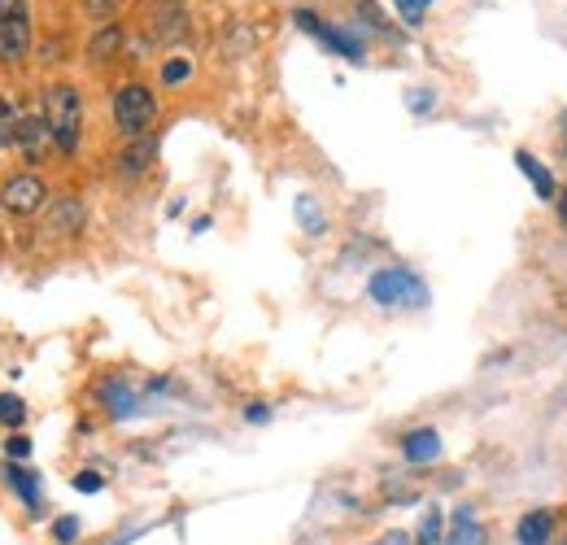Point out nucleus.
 Segmentation results:
<instances>
[{
  "label": "nucleus",
  "instance_id": "nucleus-22",
  "mask_svg": "<svg viewBox=\"0 0 567 545\" xmlns=\"http://www.w3.org/2000/svg\"><path fill=\"white\" fill-rule=\"evenodd\" d=\"M297 214H301V223H306L310 232H323V218H319V210H315V201H310V197H301Z\"/></svg>",
  "mask_w": 567,
  "mask_h": 545
},
{
  "label": "nucleus",
  "instance_id": "nucleus-18",
  "mask_svg": "<svg viewBox=\"0 0 567 545\" xmlns=\"http://www.w3.org/2000/svg\"><path fill=\"white\" fill-rule=\"evenodd\" d=\"M22 415H27V406H22V397H14V393H5V397H0V423H5V428H18Z\"/></svg>",
  "mask_w": 567,
  "mask_h": 545
},
{
  "label": "nucleus",
  "instance_id": "nucleus-4",
  "mask_svg": "<svg viewBox=\"0 0 567 545\" xmlns=\"http://www.w3.org/2000/svg\"><path fill=\"white\" fill-rule=\"evenodd\" d=\"M31 48L27 14H0V62H22Z\"/></svg>",
  "mask_w": 567,
  "mask_h": 545
},
{
  "label": "nucleus",
  "instance_id": "nucleus-3",
  "mask_svg": "<svg viewBox=\"0 0 567 545\" xmlns=\"http://www.w3.org/2000/svg\"><path fill=\"white\" fill-rule=\"evenodd\" d=\"M371 301H380V306H397V301H424V284L415 280L410 271L402 266H393V271H380L371 275Z\"/></svg>",
  "mask_w": 567,
  "mask_h": 545
},
{
  "label": "nucleus",
  "instance_id": "nucleus-13",
  "mask_svg": "<svg viewBox=\"0 0 567 545\" xmlns=\"http://www.w3.org/2000/svg\"><path fill=\"white\" fill-rule=\"evenodd\" d=\"M319 40L328 44V48H336L341 57H349V62H363V40H358V35H349L341 27H323Z\"/></svg>",
  "mask_w": 567,
  "mask_h": 545
},
{
  "label": "nucleus",
  "instance_id": "nucleus-24",
  "mask_svg": "<svg viewBox=\"0 0 567 545\" xmlns=\"http://www.w3.org/2000/svg\"><path fill=\"white\" fill-rule=\"evenodd\" d=\"M432 5V0H397V9H402L406 22H424V9Z\"/></svg>",
  "mask_w": 567,
  "mask_h": 545
},
{
  "label": "nucleus",
  "instance_id": "nucleus-14",
  "mask_svg": "<svg viewBox=\"0 0 567 545\" xmlns=\"http://www.w3.org/2000/svg\"><path fill=\"white\" fill-rule=\"evenodd\" d=\"M83 223V205L79 201H57V214H53V232H79Z\"/></svg>",
  "mask_w": 567,
  "mask_h": 545
},
{
  "label": "nucleus",
  "instance_id": "nucleus-26",
  "mask_svg": "<svg viewBox=\"0 0 567 545\" xmlns=\"http://www.w3.org/2000/svg\"><path fill=\"white\" fill-rule=\"evenodd\" d=\"M293 18H297V27H301V31H310V35H323V22H319L315 14H310V9H297Z\"/></svg>",
  "mask_w": 567,
  "mask_h": 545
},
{
  "label": "nucleus",
  "instance_id": "nucleus-17",
  "mask_svg": "<svg viewBox=\"0 0 567 545\" xmlns=\"http://www.w3.org/2000/svg\"><path fill=\"white\" fill-rule=\"evenodd\" d=\"M18 109H14V101H5L0 96V144H14V136H18Z\"/></svg>",
  "mask_w": 567,
  "mask_h": 545
},
{
  "label": "nucleus",
  "instance_id": "nucleus-23",
  "mask_svg": "<svg viewBox=\"0 0 567 545\" xmlns=\"http://www.w3.org/2000/svg\"><path fill=\"white\" fill-rule=\"evenodd\" d=\"M188 70H192V66L184 62V57H175V62H166V66H162V83H184V79H188Z\"/></svg>",
  "mask_w": 567,
  "mask_h": 545
},
{
  "label": "nucleus",
  "instance_id": "nucleus-6",
  "mask_svg": "<svg viewBox=\"0 0 567 545\" xmlns=\"http://www.w3.org/2000/svg\"><path fill=\"white\" fill-rule=\"evenodd\" d=\"M14 144L35 162V157H44V153H48V144H53V131H48L44 118H22Z\"/></svg>",
  "mask_w": 567,
  "mask_h": 545
},
{
  "label": "nucleus",
  "instance_id": "nucleus-34",
  "mask_svg": "<svg viewBox=\"0 0 567 545\" xmlns=\"http://www.w3.org/2000/svg\"><path fill=\"white\" fill-rule=\"evenodd\" d=\"M171 5H175V0H171Z\"/></svg>",
  "mask_w": 567,
  "mask_h": 545
},
{
  "label": "nucleus",
  "instance_id": "nucleus-33",
  "mask_svg": "<svg viewBox=\"0 0 567 545\" xmlns=\"http://www.w3.org/2000/svg\"><path fill=\"white\" fill-rule=\"evenodd\" d=\"M559 214H563V223H567V192H563V197H559Z\"/></svg>",
  "mask_w": 567,
  "mask_h": 545
},
{
  "label": "nucleus",
  "instance_id": "nucleus-1",
  "mask_svg": "<svg viewBox=\"0 0 567 545\" xmlns=\"http://www.w3.org/2000/svg\"><path fill=\"white\" fill-rule=\"evenodd\" d=\"M44 123L53 131V144L62 153L79 149V127H83V101L70 83H53L44 92Z\"/></svg>",
  "mask_w": 567,
  "mask_h": 545
},
{
  "label": "nucleus",
  "instance_id": "nucleus-12",
  "mask_svg": "<svg viewBox=\"0 0 567 545\" xmlns=\"http://www.w3.org/2000/svg\"><path fill=\"white\" fill-rule=\"evenodd\" d=\"M118 48H123V27H118V22H110L105 31H96V35H92L88 57H92V62H110Z\"/></svg>",
  "mask_w": 567,
  "mask_h": 545
},
{
  "label": "nucleus",
  "instance_id": "nucleus-15",
  "mask_svg": "<svg viewBox=\"0 0 567 545\" xmlns=\"http://www.w3.org/2000/svg\"><path fill=\"white\" fill-rule=\"evenodd\" d=\"M5 480H9V484H14V489L22 493V502L35 506V498H40V489H35V476H31L27 467H14V463H9V467H5Z\"/></svg>",
  "mask_w": 567,
  "mask_h": 545
},
{
  "label": "nucleus",
  "instance_id": "nucleus-9",
  "mask_svg": "<svg viewBox=\"0 0 567 545\" xmlns=\"http://www.w3.org/2000/svg\"><path fill=\"white\" fill-rule=\"evenodd\" d=\"M402 450H406L410 463H432V458L441 454V436L432 428H419V432H410L402 441Z\"/></svg>",
  "mask_w": 567,
  "mask_h": 545
},
{
  "label": "nucleus",
  "instance_id": "nucleus-32",
  "mask_svg": "<svg viewBox=\"0 0 567 545\" xmlns=\"http://www.w3.org/2000/svg\"><path fill=\"white\" fill-rule=\"evenodd\" d=\"M410 105H415V109H428V105H432V96H428V92H419V96H410Z\"/></svg>",
  "mask_w": 567,
  "mask_h": 545
},
{
  "label": "nucleus",
  "instance_id": "nucleus-25",
  "mask_svg": "<svg viewBox=\"0 0 567 545\" xmlns=\"http://www.w3.org/2000/svg\"><path fill=\"white\" fill-rule=\"evenodd\" d=\"M101 476H96V471H79V476H75V489L79 493H101Z\"/></svg>",
  "mask_w": 567,
  "mask_h": 545
},
{
  "label": "nucleus",
  "instance_id": "nucleus-19",
  "mask_svg": "<svg viewBox=\"0 0 567 545\" xmlns=\"http://www.w3.org/2000/svg\"><path fill=\"white\" fill-rule=\"evenodd\" d=\"M441 541H445V537H441V511H428L424 524H419L415 545H441Z\"/></svg>",
  "mask_w": 567,
  "mask_h": 545
},
{
  "label": "nucleus",
  "instance_id": "nucleus-28",
  "mask_svg": "<svg viewBox=\"0 0 567 545\" xmlns=\"http://www.w3.org/2000/svg\"><path fill=\"white\" fill-rule=\"evenodd\" d=\"M358 14H367V22L371 27H384V18H380V9L371 5V0H363V5H358Z\"/></svg>",
  "mask_w": 567,
  "mask_h": 545
},
{
  "label": "nucleus",
  "instance_id": "nucleus-21",
  "mask_svg": "<svg viewBox=\"0 0 567 545\" xmlns=\"http://www.w3.org/2000/svg\"><path fill=\"white\" fill-rule=\"evenodd\" d=\"M53 537H57V541H62V545H70V541H75V537H79V519H75V515H66V519H57V524H53Z\"/></svg>",
  "mask_w": 567,
  "mask_h": 545
},
{
  "label": "nucleus",
  "instance_id": "nucleus-29",
  "mask_svg": "<svg viewBox=\"0 0 567 545\" xmlns=\"http://www.w3.org/2000/svg\"><path fill=\"white\" fill-rule=\"evenodd\" d=\"M371 545H410V532H384V537Z\"/></svg>",
  "mask_w": 567,
  "mask_h": 545
},
{
  "label": "nucleus",
  "instance_id": "nucleus-2",
  "mask_svg": "<svg viewBox=\"0 0 567 545\" xmlns=\"http://www.w3.org/2000/svg\"><path fill=\"white\" fill-rule=\"evenodd\" d=\"M153 118H158V101H153V92L144 88V83H127V88H118L114 96V123L123 136L140 140L144 131L153 127Z\"/></svg>",
  "mask_w": 567,
  "mask_h": 545
},
{
  "label": "nucleus",
  "instance_id": "nucleus-30",
  "mask_svg": "<svg viewBox=\"0 0 567 545\" xmlns=\"http://www.w3.org/2000/svg\"><path fill=\"white\" fill-rule=\"evenodd\" d=\"M267 415H271V410L262 406V402H253V406L245 410V419H249V423H267Z\"/></svg>",
  "mask_w": 567,
  "mask_h": 545
},
{
  "label": "nucleus",
  "instance_id": "nucleus-11",
  "mask_svg": "<svg viewBox=\"0 0 567 545\" xmlns=\"http://www.w3.org/2000/svg\"><path fill=\"white\" fill-rule=\"evenodd\" d=\"M441 545H485V528H480L476 519H472V511H458L450 537H445Z\"/></svg>",
  "mask_w": 567,
  "mask_h": 545
},
{
  "label": "nucleus",
  "instance_id": "nucleus-7",
  "mask_svg": "<svg viewBox=\"0 0 567 545\" xmlns=\"http://www.w3.org/2000/svg\"><path fill=\"white\" fill-rule=\"evenodd\" d=\"M158 157V140H149V136H140V140H131L123 157H118V171L123 175H140V171H149V162Z\"/></svg>",
  "mask_w": 567,
  "mask_h": 545
},
{
  "label": "nucleus",
  "instance_id": "nucleus-10",
  "mask_svg": "<svg viewBox=\"0 0 567 545\" xmlns=\"http://www.w3.org/2000/svg\"><path fill=\"white\" fill-rule=\"evenodd\" d=\"M515 166H520V171L533 179V188H537V197H541V201H550V197H554V175L537 162L533 153H524V149H520V153H515Z\"/></svg>",
  "mask_w": 567,
  "mask_h": 545
},
{
  "label": "nucleus",
  "instance_id": "nucleus-16",
  "mask_svg": "<svg viewBox=\"0 0 567 545\" xmlns=\"http://www.w3.org/2000/svg\"><path fill=\"white\" fill-rule=\"evenodd\" d=\"M101 393H105V402H110V410H114L118 419H127L131 410H136V397H131V393L123 389V384H105Z\"/></svg>",
  "mask_w": 567,
  "mask_h": 545
},
{
  "label": "nucleus",
  "instance_id": "nucleus-20",
  "mask_svg": "<svg viewBox=\"0 0 567 545\" xmlns=\"http://www.w3.org/2000/svg\"><path fill=\"white\" fill-rule=\"evenodd\" d=\"M184 31H188V27H184V18H179V14H162L158 27H153V35H158V40H179Z\"/></svg>",
  "mask_w": 567,
  "mask_h": 545
},
{
  "label": "nucleus",
  "instance_id": "nucleus-31",
  "mask_svg": "<svg viewBox=\"0 0 567 545\" xmlns=\"http://www.w3.org/2000/svg\"><path fill=\"white\" fill-rule=\"evenodd\" d=\"M0 14H27V0H0Z\"/></svg>",
  "mask_w": 567,
  "mask_h": 545
},
{
  "label": "nucleus",
  "instance_id": "nucleus-27",
  "mask_svg": "<svg viewBox=\"0 0 567 545\" xmlns=\"http://www.w3.org/2000/svg\"><path fill=\"white\" fill-rule=\"evenodd\" d=\"M5 454H9V458H27V454H31V441H27V436H9V441H5Z\"/></svg>",
  "mask_w": 567,
  "mask_h": 545
},
{
  "label": "nucleus",
  "instance_id": "nucleus-5",
  "mask_svg": "<svg viewBox=\"0 0 567 545\" xmlns=\"http://www.w3.org/2000/svg\"><path fill=\"white\" fill-rule=\"evenodd\" d=\"M44 197H48V192H44V184L35 175H14L5 184V192H0V201H5L14 214H35L44 205Z\"/></svg>",
  "mask_w": 567,
  "mask_h": 545
},
{
  "label": "nucleus",
  "instance_id": "nucleus-8",
  "mask_svg": "<svg viewBox=\"0 0 567 545\" xmlns=\"http://www.w3.org/2000/svg\"><path fill=\"white\" fill-rule=\"evenodd\" d=\"M554 532V515L550 511H528L520 519V528H515V537H520V545H546Z\"/></svg>",
  "mask_w": 567,
  "mask_h": 545
}]
</instances>
